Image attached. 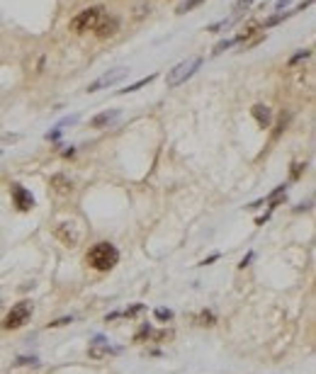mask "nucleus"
<instances>
[{"mask_svg": "<svg viewBox=\"0 0 316 374\" xmlns=\"http://www.w3.org/2000/svg\"><path fill=\"white\" fill-rule=\"evenodd\" d=\"M202 2H205V0H187V2H183V5H178L175 12H178V15H185V12H190L192 7H197V5H202Z\"/></svg>", "mask_w": 316, "mask_h": 374, "instance_id": "14", "label": "nucleus"}, {"mask_svg": "<svg viewBox=\"0 0 316 374\" xmlns=\"http://www.w3.org/2000/svg\"><path fill=\"white\" fill-rule=\"evenodd\" d=\"M105 15V7H100V5H95V7H88V10H83V12H78L73 19H71V29L73 32H90L95 29V24L100 22V17Z\"/></svg>", "mask_w": 316, "mask_h": 374, "instance_id": "3", "label": "nucleus"}, {"mask_svg": "<svg viewBox=\"0 0 316 374\" xmlns=\"http://www.w3.org/2000/svg\"><path fill=\"white\" fill-rule=\"evenodd\" d=\"M153 314H156L158 321H170V318H173V311H170V309H156Z\"/></svg>", "mask_w": 316, "mask_h": 374, "instance_id": "16", "label": "nucleus"}, {"mask_svg": "<svg viewBox=\"0 0 316 374\" xmlns=\"http://www.w3.org/2000/svg\"><path fill=\"white\" fill-rule=\"evenodd\" d=\"M139 311H144V306H141V304H136V306H131V309H127V311H124V316H136Z\"/></svg>", "mask_w": 316, "mask_h": 374, "instance_id": "20", "label": "nucleus"}, {"mask_svg": "<svg viewBox=\"0 0 316 374\" xmlns=\"http://www.w3.org/2000/svg\"><path fill=\"white\" fill-rule=\"evenodd\" d=\"M309 56H312V51H299L297 56L290 58V63H297V61H302V58H309Z\"/></svg>", "mask_w": 316, "mask_h": 374, "instance_id": "21", "label": "nucleus"}, {"mask_svg": "<svg viewBox=\"0 0 316 374\" xmlns=\"http://www.w3.org/2000/svg\"><path fill=\"white\" fill-rule=\"evenodd\" d=\"M200 323H202V326H212V323H214V314H212V311H202V314H200Z\"/></svg>", "mask_w": 316, "mask_h": 374, "instance_id": "18", "label": "nucleus"}, {"mask_svg": "<svg viewBox=\"0 0 316 374\" xmlns=\"http://www.w3.org/2000/svg\"><path fill=\"white\" fill-rule=\"evenodd\" d=\"M32 316V301H19L10 309V314L2 321V328L5 331H15V328H22Z\"/></svg>", "mask_w": 316, "mask_h": 374, "instance_id": "4", "label": "nucleus"}, {"mask_svg": "<svg viewBox=\"0 0 316 374\" xmlns=\"http://www.w3.org/2000/svg\"><path fill=\"white\" fill-rule=\"evenodd\" d=\"M119 262V250L112 243L102 241V243H95L90 250H88V265L100 270V272H107L114 265Z\"/></svg>", "mask_w": 316, "mask_h": 374, "instance_id": "1", "label": "nucleus"}, {"mask_svg": "<svg viewBox=\"0 0 316 374\" xmlns=\"http://www.w3.org/2000/svg\"><path fill=\"white\" fill-rule=\"evenodd\" d=\"M251 260H253V253H248V255H246V258L241 260V265H239V267H246V265H248Z\"/></svg>", "mask_w": 316, "mask_h": 374, "instance_id": "24", "label": "nucleus"}, {"mask_svg": "<svg viewBox=\"0 0 316 374\" xmlns=\"http://www.w3.org/2000/svg\"><path fill=\"white\" fill-rule=\"evenodd\" d=\"M251 114L256 117V122L261 124L263 129H268V127H270V119H273V112H270V107H265V105H253Z\"/></svg>", "mask_w": 316, "mask_h": 374, "instance_id": "10", "label": "nucleus"}, {"mask_svg": "<svg viewBox=\"0 0 316 374\" xmlns=\"http://www.w3.org/2000/svg\"><path fill=\"white\" fill-rule=\"evenodd\" d=\"M214 260H219V253H214V255H209L207 260H202L200 265H209V262H214Z\"/></svg>", "mask_w": 316, "mask_h": 374, "instance_id": "23", "label": "nucleus"}, {"mask_svg": "<svg viewBox=\"0 0 316 374\" xmlns=\"http://www.w3.org/2000/svg\"><path fill=\"white\" fill-rule=\"evenodd\" d=\"M117 27H119V22H117V17H107V15H102L100 17V22L95 24V34L100 39H105V37H112L114 32H117Z\"/></svg>", "mask_w": 316, "mask_h": 374, "instance_id": "9", "label": "nucleus"}, {"mask_svg": "<svg viewBox=\"0 0 316 374\" xmlns=\"http://www.w3.org/2000/svg\"><path fill=\"white\" fill-rule=\"evenodd\" d=\"M117 117H119V110H107V112L93 117V119H90V127H93V129H102L105 124H112Z\"/></svg>", "mask_w": 316, "mask_h": 374, "instance_id": "11", "label": "nucleus"}, {"mask_svg": "<svg viewBox=\"0 0 316 374\" xmlns=\"http://www.w3.org/2000/svg\"><path fill=\"white\" fill-rule=\"evenodd\" d=\"M56 238L63 241V245L73 248V245H78V241H80V231L75 228V224H58L56 226Z\"/></svg>", "mask_w": 316, "mask_h": 374, "instance_id": "7", "label": "nucleus"}, {"mask_svg": "<svg viewBox=\"0 0 316 374\" xmlns=\"http://www.w3.org/2000/svg\"><path fill=\"white\" fill-rule=\"evenodd\" d=\"M51 187H54L58 194H68V192L73 189V183H71L66 175H54V178H51Z\"/></svg>", "mask_w": 316, "mask_h": 374, "instance_id": "12", "label": "nucleus"}, {"mask_svg": "<svg viewBox=\"0 0 316 374\" xmlns=\"http://www.w3.org/2000/svg\"><path fill=\"white\" fill-rule=\"evenodd\" d=\"M0 153H2V151H0Z\"/></svg>", "mask_w": 316, "mask_h": 374, "instance_id": "26", "label": "nucleus"}, {"mask_svg": "<svg viewBox=\"0 0 316 374\" xmlns=\"http://www.w3.org/2000/svg\"><path fill=\"white\" fill-rule=\"evenodd\" d=\"M66 323H73V316H63V318H56L49 323V328H61V326H66Z\"/></svg>", "mask_w": 316, "mask_h": 374, "instance_id": "17", "label": "nucleus"}, {"mask_svg": "<svg viewBox=\"0 0 316 374\" xmlns=\"http://www.w3.org/2000/svg\"><path fill=\"white\" fill-rule=\"evenodd\" d=\"M124 75H127V68H114V71H110V73L100 75L97 80H93V83L88 85V93L102 90V88H110V85H114V83H119V80H122Z\"/></svg>", "mask_w": 316, "mask_h": 374, "instance_id": "6", "label": "nucleus"}, {"mask_svg": "<svg viewBox=\"0 0 316 374\" xmlns=\"http://www.w3.org/2000/svg\"><path fill=\"white\" fill-rule=\"evenodd\" d=\"M10 194H12V202H15V206H17L19 211H29L34 206V197H32V192L27 187L15 183V185L10 187Z\"/></svg>", "mask_w": 316, "mask_h": 374, "instance_id": "5", "label": "nucleus"}, {"mask_svg": "<svg viewBox=\"0 0 316 374\" xmlns=\"http://www.w3.org/2000/svg\"><path fill=\"white\" fill-rule=\"evenodd\" d=\"M234 44H236L234 39H226V41H219V44L214 46V54H222L224 49H229V46H234Z\"/></svg>", "mask_w": 316, "mask_h": 374, "instance_id": "19", "label": "nucleus"}, {"mask_svg": "<svg viewBox=\"0 0 316 374\" xmlns=\"http://www.w3.org/2000/svg\"><path fill=\"white\" fill-rule=\"evenodd\" d=\"M307 168V166H302V163H297V166H295V170H292V178H295V180H297L299 175H302V170Z\"/></svg>", "mask_w": 316, "mask_h": 374, "instance_id": "22", "label": "nucleus"}, {"mask_svg": "<svg viewBox=\"0 0 316 374\" xmlns=\"http://www.w3.org/2000/svg\"><path fill=\"white\" fill-rule=\"evenodd\" d=\"M290 2H292V0H278L275 5H278V10H280V7H285V5H290Z\"/></svg>", "mask_w": 316, "mask_h": 374, "instance_id": "25", "label": "nucleus"}, {"mask_svg": "<svg viewBox=\"0 0 316 374\" xmlns=\"http://www.w3.org/2000/svg\"><path fill=\"white\" fill-rule=\"evenodd\" d=\"M117 353H119V348H110L105 343V338H95L93 343H90V348H88V355L93 357V360H102V357L117 355Z\"/></svg>", "mask_w": 316, "mask_h": 374, "instance_id": "8", "label": "nucleus"}, {"mask_svg": "<svg viewBox=\"0 0 316 374\" xmlns=\"http://www.w3.org/2000/svg\"><path fill=\"white\" fill-rule=\"evenodd\" d=\"M156 80V73L146 75V78H141V80H136V83H131V85H127L124 90H119V93H134V90H139V88H144V85H149V83H153Z\"/></svg>", "mask_w": 316, "mask_h": 374, "instance_id": "13", "label": "nucleus"}, {"mask_svg": "<svg viewBox=\"0 0 316 374\" xmlns=\"http://www.w3.org/2000/svg\"><path fill=\"white\" fill-rule=\"evenodd\" d=\"M290 15H295V12H280V15H273V17L265 19V27H273V24H278V22H282V19H287Z\"/></svg>", "mask_w": 316, "mask_h": 374, "instance_id": "15", "label": "nucleus"}, {"mask_svg": "<svg viewBox=\"0 0 316 374\" xmlns=\"http://www.w3.org/2000/svg\"><path fill=\"white\" fill-rule=\"evenodd\" d=\"M200 66H202V56H192L183 61V63H178L175 68H170L166 75V85L168 88H178L180 83H185L190 75H195V71H200Z\"/></svg>", "mask_w": 316, "mask_h": 374, "instance_id": "2", "label": "nucleus"}]
</instances>
